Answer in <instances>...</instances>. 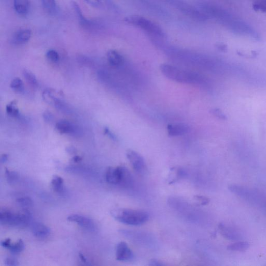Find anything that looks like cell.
<instances>
[{
    "label": "cell",
    "mask_w": 266,
    "mask_h": 266,
    "mask_svg": "<svg viewBox=\"0 0 266 266\" xmlns=\"http://www.w3.org/2000/svg\"><path fill=\"white\" fill-rule=\"evenodd\" d=\"M5 174L7 181L10 184L16 183L19 178V174L15 171L6 169Z\"/></svg>",
    "instance_id": "484cf974"
},
{
    "label": "cell",
    "mask_w": 266,
    "mask_h": 266,
    "mask_svg": "<svg viewBox=\"0 0 266 266\" xmlns=\"http://www.w3.org/2000/svg\"><path fill=\"white\" fill-rule=\"evenodd\" d=\"M25 249V244L22 239H19L15 243L12 244L8 249L13 254H18L21 253Z\"/></svg>",
    "instance_id": "4316f807"
},
{
    "label": "cell",
    "mask_w": 266,
    "mask_h": 266,
    "mask_svg": "<svg viewBox=\"0 0 266 266\" xmlns=\"http://www.w3.org/2000/svg\"><path fill=\"white\" fill-rule=\"evenodd\" d=\"M6 111V113L11 117H18L19 116V109L15 102H12L7 105Z\"/></svg>",
    "instance_id": "83f0119b"
},
{
    "label": "cell",
    "mask_w": 266,
    "mask_h": 266,
    "mask_svg": "<svg viewBox=\"0 0 266 266\" xmlns=\"http://www.w3.org/2000/svg\"><path fill=\"white\" fill-rule=\"evenodd\" d=\"M8 155H6V154H4V155H3L1 157V163H5L8 162Z\"/></svg>",
    "instance_id": "60d3db41"
},
{
    "label": "cell",
    "mask_w": 266,
    "mask_h": 266,
    "mask_svg": "<svg viewBox=\"0 0 266 266\" xmlns=\"http://www.w3.org/2000/svg\"><path fill=\"white\" fill-rule=\"evenodd\" d=\"M200 10L207 17H211L232 32L256 40L260 38L258 33L249 24L234 16L232 14L213 4H200Z\"/></svg>",
    "instance_id": "6da1fadb"
},
{
    "label": "cell",
    "mask_w": 266,
    "mask_h": 266,
    "mask_svg": "<svg viewBox=\"0 0 266 266\" xmlns=\"http://www.w3.org/2000/svg\"><path fill=\"white\" fill-rule=\"evenodd\" d=\"M127 157L133 169L138 174H144L147 171V164L144 158L133 150L127 152Z\"/></svg>",
    "instance_id": "ba28073f"
},
{
    "label": "cell",
    "mask_w": 266,
    "mask_h": 266,
    "mask_svg": "<svg viewBox=\"0 0 266 266\" xmlns=\"http://www.w3.org/2000/svg\"><path fill=\"white\" fill-rule=\"evenodd\" d=\"M11 240L10 239H6L1 242V246L3 248L9 249L12 245Z\"/></svg>",
    "instance_id": "d590c367"
},
{
    "label": "cell",
    "mask_w": 266,
    "mask_h": 266,
    "mask_svg": "<svg viewBox=\"0 0 266 266\" xmlns=\"http://www.w3.org/2000/svg\"><path fill=\"white\" fill-rule=\"evenodd\" d=\"M133 184V178L131 173L127 167L122 166V178L120 182V186L123 187H131Z\"/></svg>",
    "instance_id": "44dd1931"
},
{
    "label": "cell",
    "mask_w": 266,
    "mask_h": 266,
    "mask_svg": "<svg viewBox=\"0 0 266 266\" xmlns=\"http://www.w3.org/2000/svg\"><path fill=\"white\" fill-rule=\"evenodd\" d=\"M122 173V166L110 167L106 173V180L111 185H119L120 183Z\"/></svg>",
    "instance_id": "4fadbf2b"
},
{
    "label": "cell",
    "mask_w": 266,
    "mask_h": 266,
    "mask_svg": "<svg viewBox=\"0 0 266 266\" xmlns=\"http://www.w3.org/2000/svg\"><path fill=\"white\" fill-rule=\"evenodd\" d=\"M51 184L55 192L59 194L65 192L64 181L61 177L57 176H54L51 181Z\"/></svg>",
    "instance_id": "ffe728a7"
},
{
    "label": "cell",
    "mask_w": 266,
    "mask_h": 266,
    "mask_svg": "<svg viewBox=\"0 0 266 266\" xmlns=\"http://www.w3.org/2000/svg\"><path fill=\"white\" fill-rule=\"evenodd\" d=\"M231 192L251 206L257 207L262 198L263 194L249 187L236 184L229 186Z\"/></svg>",
    "instance_id": "8992f818"
},
{
    "label": "cell",
    "mask_w": 266,
    "mask_h": 266,
    "mask_svg": "<svg viewBox=\"0 0 266 266\" xmlns=\"http://www.w3.org/2000/svg\"><path fill=\"white\" fill-rule=\"evenodd\" d=\"M134 258V254L127 243L121 242L117 244L116 248V259L118 261H131Z\"/></svg>",
    "instance_id": "8fae6325"
},
{
    "label": "cell",
    "mask_w": 266,
    "mask_h": 266,
    "mask_svg": "<svg viewBox=\"0 0 266 266\" xmlns=\"http://www.w3.org/2000/svg\"><path fill=\"white\" fill-rule=\"evenodd\" d=\"M111 214L117 221L130 226L143 225L149 219V214L143 210L120 208L113 209Z\"/></svg>",
    "instance_id": "3957f363"
},
{
    "label": "cell",
    "mask_w": 266,
    "mask_h": 266,
    "mask_svg": "<svg viewBox=\"0 0 266 266\" xmlns=\"http://www.w3.org/2000/svg\"><path fill=\"white\" fill-rule=\"evenodd\" d=\"M149 265L153 266H164L165 264L163 262L158 261V260H156V259H153V260H151L150 261Z\"/></svg>",
    "instance_id": "8d00e7d4"
},
{
    "label": "cell",
    "mask_w": 266,
    "mask_h": 266,
    "mask_svg": "<svg viewBox=\"0 0 266 266\" xmlns=\"http://www.w3.org/2000/svg\"><path fill=\"white\" fill-rule=\"evenodd\" d=\"M168 134L172 137L184 135L190 131V127L187 124L178 123L170 124L167 126Z\"/></svg>",
    "instance_id": "5bb4252c"
},
{
    "label": "cell",
    "mask_w": 266,
    "mask_h": 266,
    "mask_svg": "<svg viewBox=\"0 0 266 266\" xmlns=\"http://www.w3.org/2000/svg\"><path fill=\"white\" fill-rule=\"evenodd\" d=\"M93 4L99 5L101 8L109 10L114 11H118V7L112 0H96V1L94 2Z\"/></svg>",
    "instance_id": "603a6c76"
},
{
    "label": "cell",
    "mask_w": 266,
    "mask_h": 266,
    "mask_svg": "<svg viewBox=\"0 0 266 266\" xmlns=\"http://www.w3.org/2000/svg\"><path fill=\"white\" fill-rule=\"evenodd\" d=\"M104 133L105 134H107L108 136H109L110 138L113 140L116 139V136L113 134V133H112L108 128H105L104 129Z\"/></svg>",
    "instance_id": "74e56055"
},
{
    "label": "cell",
    "mask_w": 266,
    "mask_h": 266,
    "mask_svg": "<svg viewBox=\"0 0 266 266\" xmlns=\"http://www.w3.org/2000/svg\"><path fill=\"white\" fill-rule=\"evenodd\" d=\"M219 230L222 236L228 240L237 241L243 239L242 233L234 226L221 223L219 225Z\"/></svg>",
    "instance_id": "9c48e42d"
},
{
    "label": "cell",
    "mask_w": 266,
    "mask_h": 266,
    "mask_svg": "<svg viewBox=\"0 0 266 266\" xmlns=\"http://www.w3.org/2000/svg\"><path fill=\"white\" fill-rule=\"evenodd\" d=\"M43 117L45 121L47 123H50L53 120V116L49 111H45V113L44 114Z\"/></svg>",
    "instance_id": "836d02e7"
},
{
    "label": "cell",
    "mask_w": 266,
    "mask_h": 266,
    "mask_svg": "<svg viewBox=\"0 0 266 266\" xmlns=\"http://www.w3.org/2000/svg\"><path fill=\"white\" fill-rule=\"evenodd\" d=\"M67 220L69 222L76 223L82 228L90 232H94L95 230L94 222L88 217L79 214H72L68 216Z\"/></svg>",
    "instance_id": "30bf717a"
},
{
    "label": "cell",
    "mask_w": 266,
    "mask_h": 266,
    "mask_svg": "<svg viewBox=\"0 0 266 266\" xmlns=\"http://www.w3.org/2000/svg\"><path fill=\"white\" fill-rule=\"evenodd\" d=\"M67 151L68 152L70 153H74L75 152V149L74 148H67Z\"/></svg>",
    "instance_id": "7bdbcfd3"
},
{
    "label": "cell",
    "mask_w": 266,
    "mask_h": 266,
    "mask_svg": "<svg viewBox=\"0 0 266 266\" xmlns=\"http://www.w3.org/2000/svg\"><path fill=\"white\" fill-rule=\"evenodd\" d=\"M250 247V244L246 241H237L230 244L227 249L233 251H243L248 250Z\"/></svg>",
    "instance_id": "7402d4cb"
},
{
    "label": "cell",
    "mask_w": 266,
    "mask_h": 266,
    "mask_svg": "<svg viewBox=\"0 0 266 266\" xmlns=\"http://www.w3.org/2000/svg\"><path fill=\"white\" fill-rule=\"evenodd\" d=\"M160 71L169 79L180 83L205 85L206 80L200 74L191 71H185L169 64H163Z\"/></svg>",
    "instance_id": "7a4b0ae2"
},
{
    "label": "cell",
    "mask_w": 266,
    "mask_h": 266,
    "mask_svg": "<svg viewBox=\"0 0 266 266\" xmlns=\"http://www.w3.org/2000/svg\"><path fill=\"white\" fill-rule=\"evenodd\" d=\"M46 58L54 62H57L59 60V55L57 51L54 50H48L46 54Z\"/></svg>",
    "instance_id": "4dcf8cb0"
},
{
    "label": "cell",
    "mask_w": 266,
    "mask_h": 266,
    "mask_svg": "<svg viewBox=\"0 0 266 266\" xmlns=\"http://www.w3.org/2000/svg\"><path fill=\"white\" fill-rule=\"evenodd\" d=\"M41 2L47 13L54 15L57 12V5L55 0H41Z\"/></svg>",
    "instance_id": "cb8c5ba5"
},
{
    "label": "cell",
    "mask_w": 266,
    "mask_h": 266,
    "mask_svg": "<svg viewBox=\"0 0 266 266\" xmlns=\"http://www.w3.org/2000/svg\"><path fill=\"white\" fill-rule=\"evenodd\" d=\"M81 160H82V158L78 156H74L72 160L73 162L75 163H79L81 162Z\"/></svg>",
    "instance_id": "b9f144b4"
},
{
    "label": "cell",
    "mask_w": 266,
    "mask_h": 266,
    "mask_svg": "<svg viewBox=\"0 0 266 266\" xmlns=\"http://www.w3.org/2000/svg\"><path fill=\"white\" fill-rule=\"evenodd\" d=\"M31 219V213L25 208L17 212L5 207L0 209V222L3 225L24 227L29 225Z\"/></svg>",
    "instance_id": "277c9868"
},
{
    "label": "cell",
    "mask_w": 266,
    "mask_h": 266,
    "mask_svg": "<svg viewBox=\"0 0 266 266\" xmlns=\"http://www.w3.org/2000/svg\"><path fill=\"white\" fill-rule=\"evenodd\" d=\"M4 262L6 266H17L19 265L18 261L15 258L8 257L5 259Z\"/></svg>",
    "instance_id": "d6a6232c"
},
{
    "label": "cell",
    "mask_w": 266,
    "mask_h": 266,
    "mask_svg": "<svg viewBox=\"0 0 266 266\" xmlns=\"http://www.w3.org/2000/svg\"><path fill=\"white\" fill-rule=\"evenodd\" d=\"M254 8L255 9L266 13V0H256Z\"/></svg>",
    "instance_id": "1f68e13d"
},
{
    "label": "cell",
    "mask_w": 266,
    "mask_h": 266,
    "mask_svg": "<svg viewBox=\"0 0 266 266\" xmlns=\"http://www.w3.org/2000/svg\"><path fill=\"white\" fill-rule=\"evenodd\" d=\"M107 58L109 64L114 67H120L124 64V59L123 56L115 50L108 52Z\"/></svg>",
    "instance_id": "ac0fdd59"
},
{
    "label": "cell",
    "mask_w": 266,
    "mask_h": 266,
    "mask_svg": "<svg viewBox=\"0 0 266 266\" xmlns=\"http://www.w3.org/2000/svg\"><path fill=\"white\" fill-rule=\"evenodd\" d=\"M11 88L17 91V92H22L24 90V84L22 80L18 78L13 79L10 85Z\"/></svg>",
    "instance_id": "f546056e"
},
{
    "label": "cell",
    "mask_w": 266,
    "mask_h": 266,
    "mask_svg": "<svg viewBox=\"0 0 266 266\" xmlns=\"http://www.w3.org/2000/svg\"><path fill=\"white\" fill-rule=\"evenodd\" d=\"M212 113L213 115L216 116L217 117H218L220 118H222V119L226 118V117L225 115H224L220 109H214L212 110Z\"/></svg>",
    "instance_id": "e575fe53"
},
{
    "label": "cell",
    "mask_w": 266,
    "mask_h": 266,
    "mask_svg": "<svg viewBox=\"0 0 266 266\" xmlns=\"http://www.w3.org/2000/svg\"><path fill=\"white\" fill-rule=\"evenodd\" d=\"M18 205L23 208L30 207L33 205L32 200L29 197H20L16 200Z\"/></svg>",
    "instance_id": "f1b7e54d"
},
{
    "label": "cell",
    "mask_w": 266,
    "mask_h": 266,
    "mask_svg": "<svg viewBox=\"0 0 266 266\" xmlns=\"http://www.w3.org/2000/svg\"><path fill=\"white\" fill-rule=\"evenodd\" d=\"M32 232L35 236L45 238L51 234V229L41 222H35L32 226Z\"/></svg>",
    "instance_id": "9a60e30c"
},
{
    "label": "cell",
    "mask_w": 266,
    "mask_h": 266,
    "mask_svg": "<svg viewBox=\"0 0 266 266\" xmlns=\"http://www.w3.org/2000/svg\"><path fill=\"white\" fill-rule=\"evenodd\" d=\"M23 74L25 79L28 83L33 87H37L38 85V80L36 76L30 71L27 69H24Z\"/></svg>",
    "instance_id": "d4e9b609"
},
{
    "label": "cell",
    "mask_w": 266,
    "mask_h": 266,
    "mask_svg": "<svg viewBox=\"0 0 266 266\" xmlns=\"http://www.w3.org/2000/svg\"><path fill=\"white\" fill-rule=\"evenodd\" d=\"M79 256L80 258L81 261L83 263H85L87 264H89L88 261L87 260V258L82 253H80L79 254Z\"/></svg>",
    "instance_id": "ab89813d"
},
{
    "label": "cell",
    "mask_w": 266,
    "mask_h": 266,
    "mask_svg": "<svg viewBox=\"0 0 266 266\" xmlns=\"http://www.w3.org/2000/svg\"><path fill=\"white\" fill-rule=\"evenodd\" d=\"M56 128L62 134H74L77 132L75 125L66 120H61L58 122L56 124Z\"/></svg>",
    "instance_id": "e0dca14e"
},
{
    "label": "cell",
    "mask_w": 266,
    "mask_h": 266,
    "mask_svg": "<svg viewBox=\"0 0 266 266\" xmlns=\"http://www.w3.org/2000/svg\"><path fill=\"white\" fill-rule=\"evenodd\" d=\"M15 11L20 16H25L30 10V0H14Z\"/></svg>",
    "instance_id": "d6986e66"
},
{
    "label": "cell",
    "mask_w": 266,
    "mask_h": 266,
    "mask_svg": "<svg viewBox=\"0 0 266 266\" xmlns=\"http://www.w3.org/2000/svg\"><path fill=\"white\" fill-rule=\"evenodd\" d=\"M196 198H197V199L200 202L201 205H206L208 202L207 198L204 197H201V196H197Z\"/></svg>",
    "instance_id": "f35d334b"
},
{
    "label": "cell",
    "mask_w": 266,
    "mask_h": 266,
    "mask_svg": "<svg viewBox=\"0 0 266 266\" xmlns=\"http://www.w3.org/2000/svg\"><path fill=\"white\" fill-rule=\"evenodd\" d=\"M163 1L175 7L189 17L195 19L200 16L199 10L188 4L184 0H163Z\"/></svg>",
    "instance_id": "52a82bcc"
},
{
    "label": "cell",
    "mask_w": 266,
    "mask_h": 266,
    "mask_svg": "<svg viewBox=\"0 0 266 266\" xmlns=\"http://www.w3.org/2000/svg\"><path fill=\"white\" fill-rule=\"evenodd\" d=\"M73 5L79 19L80 24L83 29L90 31H93L99 29L101 27L99 24H97L93 21L89 20L84 16L80 7L75 2H74Z\"/></svg>",
    "instance_id": "7c38bea8"
},
{
    "label": "cell",
    "mask_w": 266,
    "mask_h": 266,
    "mask_svg": "<svg viewBox=\"0 0 266 266\" xmlns=\"http://www.w3.org/2000/svg\"><path fill=\"white\" fill-rule=\"evenodd\" d=\"M126 22L139 28L157 40L165 38V33L159 25L152 20L141 16L132 15L125 19Z\"/></svg>",
    "instance_id": "5b68a950"
},
{
    "label": "cell",
    "mask_w": 266,
    "mask_h": 266,
    "mask_svg": "<svg viewBox=\"0 0 266 266\" xmlns=\"http://www.w3.org/2000/svg\"><path fill=\"white\" fill-rule=\"evenodd\" d=\"M31 31L30 30H22L17 31L12 39L14 44H24L30 41L31 37Z\"/></svg>",
    "instance_id": "2e32d148"
}]
</instances>
